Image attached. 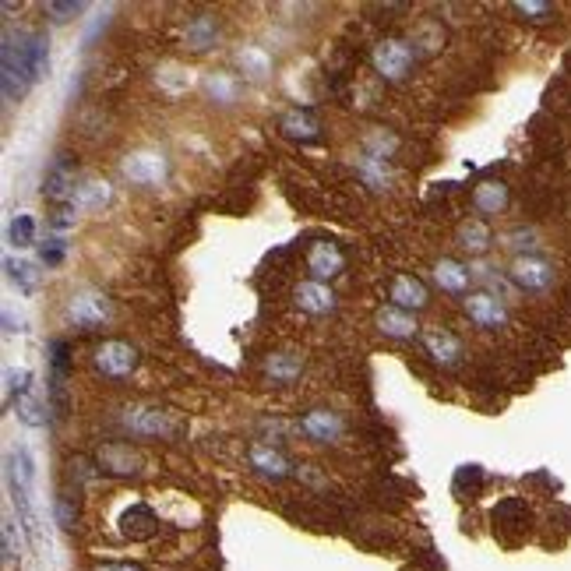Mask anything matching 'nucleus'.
I'll list each match as a JSON object with an SVG mask.
<instances>
[{"label":"nucleus","mask_w":571,"mask_h":571,"mask_svg":"<svg viewBox=\"0 0 571 571\" xmlns=\"http://www.w3.org/2000/svg\"><path fill=\"white\" fill-rule=\"evenodd\" d=\"M25 36L29 32H4V46H0V89L8 103H18L25 92L36 85V75L29 67V53H25Z\"/></svg>","instance_id":"nucleus-1"},{"label":"nucleus","mask_w":571,"mask_h":571,"mask_svg":"<svg viewBox=\"0 0 571 571\" xmlns=\"http://www.w3.org/2000/svg\"><path fill=\"white\" fill-rule=\"evenodd\" d=\"M64 318L71 328H82V332H96L110 321V300L103 297L99 290H78L71 293L64 307Z\"/></svg>","instance_id":"nucleus-3"},{"label":"nucleus","mask_w":571,"mask_h":571,"mask_svg":"<svg viewBox=\"0 0 571 571\" xmlns=\"http://www.w3.org/2000/svg\"><path fill=\"white\" fill-rule=\"evenodd\" d=\"M462 311H466V318L473 321L476 328H483V332H497V328L508 325V304L487 290L469 293V297L462 300Z\"/></svg>","instance_id":"nucleus-9"},{"label":"nucleus","mask_w":571,"mask_h":571,"mask_svg":"<svg viewBox=\"0 0 571 571\" xmlns=\"http://www.w3.org/2000/svg\"><path fill=\"white\" fill-rule=\"evenodd\" d=\"M307 272L318 282H332L335 275H342L346 272V254H342V247L332 244V240H314V244L307 247Z\"/></svg>","instance_id":"nucleus-11"},{"label":"nucleus","mask_w":571,"mask_h":571,"mask_svg":"<svg viewBox=\"0 0 571 571\" xmlns=\"http://www.w3.org/2000/svg\"><path fill=\"white\" fill-rule=\"evenodd\" d=\"M455 244H459V251H466L469 258H483V254L494 247V230L487 226V219L469 216L455 226Z\"/></svg>","instance_id":"nucleus-15"},{"label":"nucleus","mask_w":571,"mask_h":571,"mask_svg":"<svg viewBox=\"0 0 571 571\" xmlns=\"http://www.w3.org/2000/svg\"><path fill=\"white\" fill-rule=\"evenodd\" d=\"M501 244H505L508 251H515V258H522V254L540 251V233H536L533 226H515V230H508L505 237H501Z\"/></svg>","instance_id":"nucleus-32"},{"label":"nucleus","mask_w":571,"mask_h":571,"mask_svg":"<svg viewBox=\"0 0 571 571\" xmlns=\"http://www.w3.org/2000/svg\"><path fill=\"white\" fill-rule=\"evenodd\" d=\"M78 194V166L71 156H57L43 177V198L53 205H71Z\"/></svg>","instance_id":"nucleus-8"},{"label":"nucleus","mask_w":571,"mask_h":571,"mask_svg":"<svg viewBox=\"0 0 571 571\" xmlns=\"http://www.w3.org/2000/svg\"><path fill=\"white\" fill-rule=\"evenodd\" d=\"M78 223V208L75 205H57L50 216V233L53 237H67V230H75Z\"/></svg>","instance_id":"nucleus-39"},{"label":"nucleus","mask_w":571,"mask_h":571,"mask_svg":"<svg viewBox=\"0 0 571 571\" xmlns=\"http://www.w3.org/2000/svg\"><path fill=\"white\" fill-rule=\"evenodd\" d=\"M8 244L18 247V251L36 244V219L25 216V212H18V216L8 223Z\"/></svg>","instance_id":"nucleus-33"},{"label":"nucleus","mask_w":571,"mask_h":571,"mask_svg":"<svg viewBox=\"0 0 571 571\" xmlns=\"http://www.w3.org/2000/svg\"><path fill=\"white\" fill-rule=\"evenodd\" d=\"M201 92L212 106H237L244 96V85L233 71H205L201 75Z\"/></svg>","instance_id":"nucleus-14"},{"label":"nucleus","mask_w":571,"mask_h":571,"mask_svg":"<svg viewBox=\"0 0 571 571\" xmlns=\"http://www.w3.org/2000/svg\"><path fill=\"white\" fill-rule=\"evenodd\" d=\"M233 60H237L240 75L251 78V82H268V78H272V67L275 64H272V53H268L265 46H254V43L237 46Z\"/></svg>","instance_id":"nucleus-22"},{"label":"nucleus","mask_w":571,"mask_h":571,"mask_svg":"<svg viewBox=\"0 0 571 571\" xmlns=\"http://www.w3.org/2000/svg\"><path fill=\"white\" fill-rule=\"evenodd\" d=\"M434 282H438L441 293H452V297H469V282H473V272L469 265H462L459 258H441L434 261Z\"/></svg>","instance_id":"nucleus-18"},{"label":"nucleus","mask_w":571,"mask_h":571,"mask_svg":"<svg viewBox=\"0 0 571 571\" xmlns=\"http://www.w3.org/2000/svg\"><path fill=\"white\" fill-rule=\"evenodd\" d=\"M374 325H378V332L385 335V339H413V335L420 332L413 314L402 311V307H395V304L381 307V311L374 314Z\"/></svg>","instance_id":"nucleus-21"},{"label":"nucleus","mask_w":571,"mask_h":571,"mask_svg":"<svg viewBox=\"0 0 571 571\" xmlns=\"http://www.w3.org/2000/svg\"><path fill=\"white\" fill-rule=\"evenodd\" d=\"M388 297H392L395 307H402V311H409V314L423 311V307L431 304V293H427V286H423V282L416 279V275H409V272L395 275L392 286H388Z\"/></svg>","instance_id":"nucleus-17"},{"label":"nucleus","mask_w":571,"mask_h":571,"mask_svg":"<svg viewBox=\"0 0 571 571\" xmlns=\"http://www.w3.org/2000/svg\"><path fill=\"white\" fill-rule=\"evenodd\" d=\"M15 409H18V420H22L25 427H46V423H50V416H46L50 413V406L39 399L36 388H29V392L15 402Z\"/></svg>","instance_id":"nucleus-29"},{"label":"nucleus","mask_w":571,"mask_h":571,"mask_svg":"<svg viewBox=\"0 0 571 571\" xmlns=\"http://www.w3.org/2000/svg\"><path fill=\"white\" fill-rule=\"evenodd\" d=\"M395 149H399V138H395V131H385V127H371V131L364 134V152H367V156L392 159Z\"/></svg>","instance_id":"nucleus-31"},{"label":"nucleus","mask_w":571,"mask_h":571,"mask_svg":"<svg viewBox=\"0 0 571 571\" xmlns=\"http://www.w3.org/2000/svg\"><path fill=\"white\" fill-rule=\"evenodd\" d=\"M4 268H8V279L15 282L22 293H36L39 282H43V272H39L36 261H25V258H4Z\"/></svg>","instance_id":"nucleus-26"},{"label":"nucleus","mask_w":571,"mask_h":571,"mask_svg":"<svg viewBox=\"0 0 571 571\" xmlns=\"http://www.w3.org/2000/svg\"><path fill=\"white\" fill-rule=\"evenodd\" d=\"M261 371H265V378L272 385H293L304 374V353H297V349H275V353L265 356Z\"/></svg>","instance_id":"nucleus-16"},{"label":"nucleus","mask_w":571,"mask_h":571,"mask_svg":"<svg viewBox=\"0 0 571 571\" xmlns=\"http://www.w3.org/2000/svg\"><path fill=\"white\" fill-rule=\"evenodd\" d=\"M371 64L385 82H402L413 71V46L406 39H381L371 53Z\"/></svg>","instance_id":"nucleus-7"},{"label":"nucleus","mask_w":571,"mask_h":571,"mask_svg":"<svg viewBox=\"0 0 571 571\" xmlns=\"http://www.w3.org/2000/svg\"><path fill=\"white\" fill-rule=\"evenodd\" d=\"M293 300H297L300 311L311 314V318H325V314H332L335 307H339V297H335V290L328 286V282H318V279L297 282Z\"/></svg>","instance_id":"nucleus-12"},{"label":"nucleus","mask_w":571,"mask_h":571,"mask_svg":"<svg viewBox=\"0 0 571 571\" xmlns=\"http://www.w3.org/2000/svg\"><path fill=\"white\" fill-rule=\"evenodd\" d=\"M508 201H512V194H508L505 180H483V184L473 187V205L480 216H501Z\"/></svg>","instance_id":"nucleus-24"},{"label":"nucleus","mask_w":571,"mask_h":571,"mask_svg":"<svg viewBox=\"0 0 571 571\" xmlns=\"http://www.w3.org/2000/svg\"><path fill=\"white\" fill-rule=\"evenodd\" d=\"M67 258V237H46L43 244H39V261H43L46 268H57L60 261Z\"/></svg>","instance_id":"nucleus-38"},{"label":"nucleus","mask_w":571,"mask_h":571,"mask_svg":"<svg viewBox=\"0 0 571 571\" xmlns=\"http://www.w3.org/2000/svg\"><path fill=\"white\" fill-rule=\"evenodd\" d=\"M247 462H251L254 473L265 476V480H286V476H293V462L282 455V448L268 445V441H258V445H251V452H247Z\"/></svg>","instance_id":"nucleus-13"},{"label":"nucleus","mask_w":571,"mask_h":571,"mask_svg":"<svg viewBox=\"0 0 571 571\" xmlns=\"http://www.w3.org/2000/svg\"><path fill=\"white\" fill-rule=\"evenodd\" d=\"M110 184L106 180H85V184H78V194L71 205L78 208V212H96V208H103L106 201H110Z\"/></svg>","instance_id":"nucleus-27"},{"label":"nucleus","mask_w":571,"mask_h":571,"mask_svg":"<svg viewBox=\"0 0 571 571\" xmlns=\"http://www.w3.org/2000/svg\"><path fill=\"white\" fill-rule=\"evenodd\" d=\"M279 127H282V134L286 138H293V141H314L318 138V120L311 117L307 110H286L282 113V120H279Z\"/></svg>","instance_id":"nucleus-25"},{"label":"nucleus","mask_w":571,"mask_h":571,"mask_svg":"<svg viewBox=\"0 0 571 571\" xmlns=\"http://www.w3.org/2000/svg\"><path fill=\"white\" fill-rule=\"evenodd\" d=\"M423 346H427V356H431L438 367H455L462 360V342L455 339L448 328H431V332H423Z\"/></svg>","instance_id":"nucleus-20"},{"label":"nucleus","mask_w":571,"mask_h":571,"mask_svg":"<svg viewBox=\"0 0 571 571\" xmlns=\"http://www.w3.org/2000/svg\"><path fill=\"white\" fill-rule=\"evenodd\" d=\"M512 11L526 18V22H550V18L557 15V8L547 4V0H515Z\"/></svg>","instance_id":"nucleus-36"},{"label":"nucleus","mask_w":571,"mask_h":571,"mask_svg":"<svg viewBox=\"0 0 571 571\" xmlns=\"http://www.w3.org/2000/svg\"><path fill=\"white\" fill-rule=\"evenodd\" d=\"M120 177H124L131 187L152 191V187H163L166 177H170V159H166V152H159V149L127 152V156L120 159Z\"/></svg>","instance_id":"nucleus-2"},{"label":"nucleus","mask_w":571,"mask_h":571,"mask_svg":"<svg viewBox=\"0 0 571 571\" xmlns=\"http://www.w3.org/2000/svg\"><path fill=\"white\" fill-rule=\"evenodd\" d=\"M120 427L131 438H166V434H173L170 413L159 406H141V402L120 409Z\"/></svg>","instance_id":"nucleus-4"},{"label":"nucleus","mask_w":571,"mask_h":571,"mask_svg":"<svg viewBox=\"0 0 571 571\" xmlns=\"http://www.w3.org/2000/svg\"><path fill=\"white\" fill-rule=\"evenodd\" d=\"M508 279L519 293H547L554 286V265L540 254H522L508 265Z\"/></svg>","instance_id":"nucleus-6"},{"label":"nucleus","mask_w":571,"mask_h":571,"mask_svg":"<svg viewBox=\"0 0 571 571\" xmlns=\"http://www.w3.org/2000/svg\"><path fill=\"white\" fill-rule=\"evenodd\" d=\"M4 564H15V526H11V519H4Z\"/></svg>","instance_id":"nucleus-41"},{"label":"nucleus","mask_w":571,"mask_h":571,"mask_svg":"<svg viewBox=\"0 0 571 571\" xmlns=\"http://www.w3.org/2000/svg\"><path fill=\"white\" fill-rule=\"evenodd\" d=\"M92 364H96V371L103 374V378L124 381L138 371V349L124 339H106L103 346H96V353H92Z\"/></svg>","instance_id":"nucleus-5"},{"label":"nucleus","mask_w":571,"mask_h":571,"mask_svg":"<svg viewBox=\"0 0 571 571\" xmlns=\"http://www.w3.org/2000/svg\"><path fill=\"white\" fill-rule=\"evenodd\" d=\"M25 53H29V67L32 75H36V82L43 75H50V43H46L43 32H29L25 36Z\"/></svg>","instance_id":"nucleus-30"},{"label":"nucleus","mask_w":571,"mask_h":571,"mask_svg":"<svg viewBox=\"0 0 571 571\" xmlns=\"http://www.w3.org/2000/svg\"><path fill=\"white\" fill-rule=\"evenodd\" d=\"M25 321H15V314H11V307H4V332H22Z\"/></svg>","instance_id":"nucleus-42"},{"label":"nucleus","mask_w":571,"mask_h":571,"mask_svg":"<svg viewBox=\"0 0 571 571\" xmlns=\"http://www.w3.org/2000/svg\"><path fill=\"white\" fill-rule=\"evenodd\" d=\"M180 39L191 53H208L219 43V25L212 15H194L187 18V25L180 29Z\"/></svg>","instance_id":"nucleus-19"},{"label":"nucleus","mask_w":571,"mask_h":571,"mask_svg":"<svg viewBox=\"0 0 571 571\" xmlns=\"http://www.w3.org/2000/svg\"><path fill=\"white\" fill-rule=\"evenodd\" d=\"M297 431L314 445H335L346 434V420L335 409H307L297 420Z\"/></svg>","instance_id":"nucleus-10"},{"label":"nucleus","mask_w":571,"mask_h":571,"mask_svg":"<svg viewBox=\"0 0 571 571\" xmlns=\"http://www.w3.org/2000/svg\"><path fill=\"white\" fill-rule=\"evenodd\" d=\"M96 571H145V568H138V564H99Z\"/></svg>","instance_id":"nucleus-43"},{"label":"nucleus","mask_w":571,"mask_h":571,"mask_svg":"<svg viewBox=\"0 0 571 571\" xmlns=\"http://www.w3.org/2000/svg\"><path fill=\"white\" fill-rule=\"evenodd\" d=\"M99 462H103L106 473H117V476L138 473V459H134V452L127 445H106L103 452H99Z\"/></svg>","instance_id":"nucleus-28"},{"label":"nucleus","mask_w":571,"mask_h":571,"mask_svg":"<svg viewBox=\"0 0 571 571\" xmlns=\"http://www.w3.org/2000/svg\"><path fill=\"white\" fill-rule=\"evenodd\" d=\"M156 82H159V89H166L170 96H180V92H184L187 85H191V78H187L177 64H163V67L156 71Z\"/></svg>","instance_id":"nucleus-37"},{"label":"nucleus","mask_w":571,"mask_h":571,"mask_svg":"<svg viewBox=\"0 0 571 571\" xmlns=\"http://www.w3.org/2000/svg\"><path fill=\"white\" fill-rule=\"evenodd\" d=\"M29 381H32V374L25 371V367H18V371L11 367V371L4 374V402H8V406H15V402L32 388Z\"/></svg>","instance_id":"nucleus-35"},{"label":"nucleus","mask_w":571,"mask_h":571,"mask_svg":"<svg viewBox=\"0 0 571 571\" xmlns=\"http://www.w3.org/2000/svg\"><path fill=\"white\" fill-rule=\"evenodd\" d=\"M53 512H57L60 529H75L78 512H75V505H71V497H67V494H60V497H57V505H53Z\"/></svg>","instance_id":"nucleus-40"},{"label":"nucleus","mask_w":571,"mask_h":571,"mask_svg":"<svg viewBox=\"0 0 571 571\" xmlns=\"http://www.w3.org/2000/svg\"><path fill=\"white\" fill-rule=\"evenodd\" d=\"M356 177H360V184L367 187V191H374V194H381V191H388L392 187V180H395V173H392V163L388 159H378V156H360L356 159Z\"/></svg>","instance_id":"nucleus-23"},{"label":"nucleus","mask_w":571,"mask_h":571,"mask_svg":"<svg viewBox=\"0 0 571 571\" xmlns=\"http://www.w3.org/2000/svg\"><path fill=\"white\" fill-rule=\"evenodd\" d=\"M43 11H46V18H50L53 25H67L71 18L82 15L85 4H82V0H46Z\"/></svg>","instance_id":"nucleus-34"}]
</instances>
